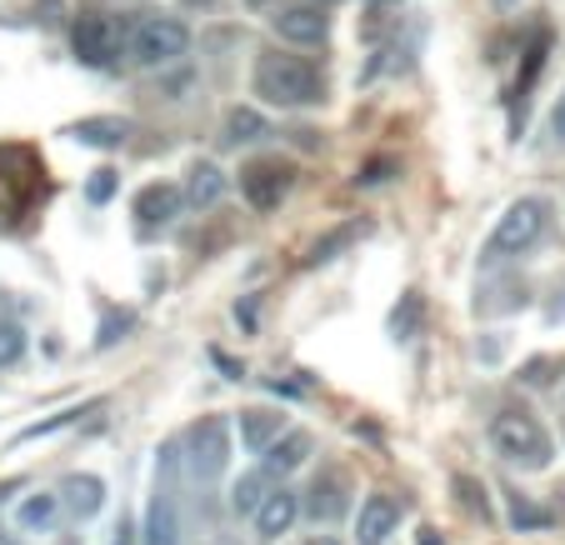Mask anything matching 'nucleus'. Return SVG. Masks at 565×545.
Returning <instances> with one entry per match:
<instances>
[{
  "mask_svg": "<svg viewBox=\"0 0 565 545\" xmlns=\"http://www.w3.org/2000/svg\"><path fill=\"white\" fill-rule=\"evenodd\" d=\"M420 321H426V296H420V290H406V296H401V306L391 310V335H395V341H416Z\"/></svg>",
  "mask_w": 565,
  "mask_h": 545,
  "instance_id": "obj_20",
  "label": "nucleus"
},
{
  "mask_svg": "<svg viewBox=\"0 0 565 545\" xmlns=\"http://www.w3.org/2000/svg\"><path fill=\"white\" fill-rule=\"evenodd\" d=\"M266 495H270V471L260 466V471H250V475H241V481H235V491H231V511H235V515H256Z\"/></svg>",
  "mask_w": 565,
  "mask_h": 545,
  "instance_id": "obj_21",
  "label": "nucleus"
},
{
  "mask_svg": "<svg viewBox=\"0 0 565 545\" xmlns=\"http://www.w3.org/2000/svg\"><path fill=\"white\" fill-rule=\"evenodd\" d=\"M395 525H401V505H395V495H365L361 501V515H355V541L361 545H385L395 535Z\"/></svg>",
  "mask_w": 565,
  "mask_h": 545,
  "instance_id": "obj_12",
  "label": "nucleus"
},
{
  "mask_svg": "<svg viewBox=\"0 0 565 545\" xmlns=\"http://www.w3.org/2000/svg\"><path fill=\"white\" fill-rule=\"evenodd\" d=\"M110 195H116V171H106V165H100V171H90V181H86V201L90 205H106Z\"/></svg>",
  "mask_w": 565,
  "mask_h": 545,
  "instance_id": "obj_28",
  "label": "nucleus"
},
{
  "mask_svg": "<svg viewBox=\"0 0 565 545\" xmlns=\"http://www.w3.org/2000/svg\"><path fill=\"white\" fill-rule=\"evenodd\" d=\"M306 515L310 521H320V525H331V521H341L345 511H351V481H345L341 471H320L316 475V485L306 491Z\"/></svg>",
  "mask_w": 565,
  "mask_h": 545,
  "instance_id": "obj_11",
  "label": "nucleus"
},
{
  "mask_svg": "<svg viewBox=\"0 0 565 545\" xmlns=\"http://www.w3.org/2000/svg\"><path fill=\"white\" fill-rule=\"evenodd\" d=\"M270 126L256 116V110H231L225 116V146H250V140H266Z\"/></svg>",
  "mask_w": 565,
  "mask_h": 545,
  "instance_id": "obj_22",
  "label": "nucleus"
},
{
  "mask_svg": "<svg viewBox=\"0 0 565 545\" xmlns=\"http://www.w3.org/2000/svg\"><path fill=\"white\" fill-rule=\"evenodd\" d=\"M391 175H395V161L381 156V161H371L361 175H355V185H381V181H391Z\"/></svg>",
  "mask_w": 565,
  "mask_h": 545,
  "instance_id": "obj_30",
  "label": "nucleus"
},
{
  "mask_svg": "<svg viewBox=\"0 0 565 545\" xmlns=\"http://www.w3.org/2000/svg\"><path fill=\"white\" fill-rule=\"evenodd\" d=\"M511 525H515V531H551V525H555V511L535 505L531 495H515V501H511Z\"/></svg>",
  "mask_w": 565,
  "mask_h": 545,
  "instance_id": "obj_24",
  "label": "nucleus"
},
{
  "mask_svg": "<svg viewBox=\"0 0 565 545\" xmlns=\"http://www.w3.org/2000/svg\"><path fill=\"white\" fill-rule=\"evenodd\" d=\"M551 136L561 140V146H565V96L555 100V110H551Z\"/></svg>",
  "mask_w": 565,
  "mask_h": 545,
  "instance_id": "obj_32",
  "label": "nucleus"
},
{
  "mask_svg": "<svg viewBox=\"0 0 565 545\" xmlns=\"http://www.w3.org/2000/svg\"><path fill=\"white\" fill-rule=\"evenodd\" d=\"M81 146H96V150H120L130 140V120L126 116H90L71 130Z\"/></svg>",
  "mask_w": 565,
  "mask_h": 545,
  "instance_id": "obj_16",
  "label": "nucleus"
},
{
  "mask_svg": "<svg viewBox=\"0 0 565 545\" xmlns=\"http://www.w3.org/2000/svg\"><path fill=\"white\" fill-rule=\"evenodd\" d=\"M191 6H195V0H191ZM201 6H215V0H201Z\"/></svg>",
  "mask_w": 565,
  "mask_h": 545,
  "instance_id": "obj_41",
  "label": "nucleus"
},
{
  "mask_svg": "<svg viewBox=\"0 0 565 545\" xmlns=\"http://www.w3.org/2000/svg\"><path fill=\"white\" fill-rule=\"evenodd\" d=\"M270 25H276V35L280 41H290V45H320L326 35H331V15H326V6H316V0H290V6H276Z\"/></svg>",
  "mask_w": 565,
  "mask_h": 545,
  "instance_id": "obj_9",
  "label": "nucleus"
},
{
  "mask_svg": "<svg viewBox=\"0 0 565 545\" xmlns=\"http://www.w3.org/2000/svg\"><path fill=\"white\" fill-rule=\"evenodd\" d=\"M416 545H446V541H440L436 525H420V531H416Z\"/></svg>",
  "mask_w": 565,
  "mask_h": 545,
  "instance_id": "obj_33",
  "label": "nucleus"
},
{
  "mask_svg": "<svg viewBox=\"0 0 565 545\" xmlns=\"http://www.w3.org/2000/svg\"><path fill=\"white\" fill-rule=\"evenodd\" d=\"M280 426H286V420H280L276 410H241V446H246L250 456H266V446L280 436Z\"/></svg>",
  "mask_w": 565,
  "mask_h": 545,
  "instance_id": "obj_19",
  "label": "nucleus"
},
{
  "mask_svg": "<svg viewBox=\"0 0 565 545\" xmlns=\"http://www.w3.org/2000/svg\"><path fill=\"white\" fill-rule=\"evenodd\" d=\"M361 236H365V221H345V225H335V231H326V236H320L316 246L306 250V266H331V260H341Z\"/></svg>",
  "mask_w": 565,
  "mask_h": 545,
  "instance_id": "obj_17",
  "label": "nucleus"
},
{
  "mask_svg": "<svg viewBox=\"0 0 565 545\" xmlns=\"http://www.w3.org/2000/svg\"><path fill=\"white\" fill-rule=\"evenodd\" d=\"M61 495H31V501L21 505V525L25 531H51L55 515H61Z\"/></svg>",
  "mask_w": 565,
  "mask_h": 545,
  "instance_id": "obj_23",
  "label": "nucleus"
},
{
  "mask_svg": "<svg viewBox=\"0 0 565 545\" xmlns=\"http://www.w3.org/2000/svg\"><path fill=\"white\" fill-rule=\"evenodd\" d=\"M551 321H565V286H555V306H551Z\"/></svg>",
  "mask_w": 565,
  "mask_h": 545,
  "instance_id": "obj_35",
  "label": "nucleus"
},
{
  "mask_svg": "<svg viewBox=\"0 0 565 545\" xmlns=\"http://www.w3.org/2000/svg\"><path fill=\"white\" fill-rule=\"evenodd\" d=\"M181 446L156 450V491L146 505V525H140V545H181Z\"/></svg>",
  "mask_w": 565,
  "mask_h": 545,
  "instance_id": "obj_2",
  "label": "nucleus"
},
{
  "mask_svg": "<svg viewBox=\"0 0 565 545\" xmlns=\"http://www.w3.org/2000/svg\"><path fill=\"white\" fill-rule=\"evenodd\" d=\"M256 96L280 110H306V106L326 100V81H320V71L310 61H300V55L266 51L256 61Z\"/></svg>",
  "mask_w": 565,
  "mask_h": 545,
  "instance_id": "obj_1",
  "label": "nucleus"
},
{
  "mask_svg": "<svg viewBox=\"0 0 565 545\" xmlns=\"http://www.w3.org/2000/svg\"><path fill=\"white\" fill-rule=\"evenodd\" d=\"M555 495H561V505H555V521H565V485H561Z\"/></svg>",
  "mask_w": 565,
  "mask_h": 545,
  "instance_id": "obj_38",
  "label": "nucleus"
},
{
  "mask_svg": "<svg viewBox=\"0 0 565 545\" xmlns=\"http://www.w3.org/2000/svg\"><path fill=\"white\" fill-rule=\"evenodd\" d=\"M25 355V331L15 321H0V365H15Z\"/></svg>",
  "mask_w": 565,
  "mask_h": 545,
  "instance_id": "obj_27",
  "label": "nucleus"
},
{
  "mask_svg": "<svg viewBox=\"0 0 565 545\" xmlns=\"http://www.w3.org/2000/svg\"><path fill=\"white\" fill-rule=\"evenodd\" d=\"M185 51H191V31H185V21H175V15H140L136 31H130V55H136V65H146V71H166V65H175Z\"/></svg>",
  "mask_w": 565,
  "mask_h": 545,
  "instance_id": "obj_5",
  "label": "nucleus"
},
{
  "mask_svg": "<svg viewBox=\"0 0 565 545\" xmlns=\"http://www.w3.org/2000/svg\"><path fill=\"white\" fill-rule=\"evenodd\" d=\"M61 501L75 521H90V515H100V505H106V481H100V475H65Z\"/></svg>",
  "mask_w": 565,
  "mask_h": 545,
  "instance_id": "obj_15",
  "label": "nucleus"
},
{
  "mask_svg": "<svg viewBox=\"0 0 565 545\" xmlns=\"http://www.w3.org/2000/svg\"><path fill=\"white\" fill-rule=\"evenodd\" d=\"M456 495L466 511H476L480 521H491V501H486V485H476L470 475H456Z\"/></svg>",
  "mask_w": 565,
  "mask_h": 545,
  "instance_id": "obj_26",
  "label": "nucleus"
},
{
  "mask_svg": "<svg viewBox=\"0 0 565 545\" xmlns=\"http://www.w3.org/2000/svg\"><path fill=\"white\" fill-rule=\"evenodd\" d=\"M250 11H270V6H276V0H246Z\"/></svg>",
  "mask_w": 565,
  "mask_h": 545,
  "instance_id": "obj_37",
  "label": "nucleus"
},
{
  "mask_svg": "<svg viewBox=\"0 0 565 545\" xmlns=\"http://www.w3.org/2000/svg\"><path fill=\"white\" fill-rule=\"evenodd\" d=\"M225 195V175H221V165H211V161H195L191 171H185V201L195 205V211H211L215 201Z\"/></svg>",
  "mask_w": 565,
  "mask_h": 545,
  "instance_id": "obj_18",
  "label": "nucleus"
},
{
  "mask_svg": "<svg viewBox=\"0 0 565 545\" xmlns=\"http://www.w3.org/2000/svg\"><path fill=\"white\" fill-rule=\"evenodd\" d=\"M310 450H316V440H310V430H286V436H276L266 446V471L270 475H290L300 471L310 460Z\"/></svg>",
  "mask_w": 565,
  "mask_h": 545,
  "instance_id": "obj_14",
  "label": "nucleus"
},
{
  "mask_svg": "<svg viewBox=\"0 0 565 545\" xmlns=\"http://www.w3.org/2000/svg\"><path fill=\"white\" fill-rule=\"evenodd\" d=\"M545 215H551V205L541 201V195H525V201H515L511 211L495 221V231H491V241H486V266H495V260H511V256H521V250H531L535 241H541V231H545Z\"/></svg>",
  "mask_w": 565,
  "mask_h": 545,
  "instance_id": "obj_4",
  "label": "nucleus"
},
{
  "mask_svg": "<svg viewBox=\"0 0 565 545\" xmlns=\"http://www.w3.org/2000/svg\"><path fill=\"white\" fill-rule=\"evenodd\" d=\"M0 545H15V541H11V535H0Z\"/></svg>",
  "mask_w": 565,
  "mask_h": 545,
  "instance_id": "obj_40",
  "label": "nucleus"
},
{
  "mask_svg": "<svg viewBox=\"0 0 565 545\" xmlns=\"http://www.w3.org/2000/svg\"><path fill=\"white\" fill-rule=\"evenodd\" d=\"M551 371H555V361H531L521 381H525V385H551Z\"/></svg>",
  "mask_w": 565,
  "mask_h": 545,
  "instance_id": "obj_31",
  "label": "nucleus"
},
{
  "mask_svg": "<svg viewBox=\"0 0 565 545\" xmlns=\"http://www.w3.org/2000/svg\"><path fill=\"white\" fill-rule=\"evenodd\" d=\"M545 45H551V35L535 31L531 51H525V71H521V81H515V96H521V100H525V90L535 86V75H541V65H545Z\"/></svg>",
  "mask_w": 565,
  "mask_h": 545,
  "instance_id": "obj_25",
  "label": "nucleus"
},
{
  "mask_svg": "<svg viewBox=\"0 0 565 545\" xmlns=\"http://www.w3.org/2000/svg\"><path fill=\"white\" fill-rule=\"evenodd\" d=\"M130 325H136V316H130V310H110L106 325H100V341H96V345H116L120 335L130 331Z\"/></svg>",
  "mask_w": 565,
  "mask_h": 545,
  "instance_id": "obj_29",
  "label": "nucleus"
},
{
  "mask_svg": "<svg viewBox=\"0 0 565 545\" xmlns=\"http://www.w3.org/2000/svg\"><path fill=\"white\" fill-rule=\"evenodd\" d=\"M300 511H306V505H300V495L280 485V491H270L266 501H260V511H256V535H260V541H280V535L296 525Z\"/></svg>",
  "mask_w": 565,
  "mask_h": 545,
  "instance_id": "obj_13",
  "label": "nucleus"
},
{
  "mask_svg": "<svg viewBox=\"0 0 565 545\" xmlns=\"http://www.w3.org/2000/svg\"><path fill=\"white\" fill-rule=\"evenodd\" d=\"M310 545H341V541H335V535H316V541H310Z\"/></svg>",
  "mask_w": 565,
  "mask_h": 545,
  "instance_id": "obj_39",
  "label": "nucleus"
},
{
  "mask_svg": "<svg viewBox=\"0 0 565 545\" xmlns=\"http://www.w3.org/2000/svg\"><path fill=\"white\" fill-rule=\"evenodd\" d=\"M491 450L505 466H521V471H545L551 466V436L525 410H501L491 420Z\"/></svg>",
  "mask_w": 565,
  "mask_h": 545,
  "instance_id": "obj_3",
  "label": "nucleus"
},
{
  "mask_svg": "<svg viewBox=\"0 0 565 545\" xmlns=\"http://www.w3.org/2000/svg\"><path fill=\"white\" fill-rule=\"evenodd\" d=\"M185 191L181 185H171V181H156V185H146V191L136 195V205H130V215H136V225L140 231H156V225H171L175 215L185 211Z\"/></svg>",
  "mask_w": 565,
  "mask_h": 545,
  "instance_id": "obj_10",
  "label": "nucleus"
},
{
  "mask_svg": "<svg viewBox=\"0 0 565 545\" xmlns=\"http://www.w3.org/2000/svg\"><path fill=\"white\" fill-rule=\"evenodd\" d=\"M110 545H136V531H130V525L120 521V525H116V541H110Z\"/></svg>",
  "mask_w": 565,
  "mask_h": 545,
  "instance_id": "obj_36",
  "label": "nucleus"
},
{
  "mask_svg": "<svg viewBox=\"0 0 565 545\" xmlns=\"http://www.w3.org/2000/svg\"><path fill=\"white\" fill-rule=\"evenodd\" d=\"M71 51H75V61L90 65V71H110V65L120 61V51H130V41L110 15H81L71 31Z\"/></svg>",
  "mask_w": 565,
  "mask_h": 545,
  "instance_id": "obj_6",
  "label": "nucleus"
},
{
  "mask_svg": "<svg viewBox=\"0 0 565 545\" xmlns=\"http://www.w3.org/2000/svg\"><path fill=\"white\" fill-rule=\"evenodd\" d=\"M185 450H191V475L195 481H215V475L231 466V420L225 416H201L185 436Z\"/></svg>",
  "mask_w": 565,
  "mask_h": 545,
  "instance_id": "obj_7",
  "label": "nucleus"
},
{
  "mask_svg": "<svg viewBox=\"0 0 565 545\" xmlns=\"http://www.w3.org/2000/svg\"><path fill=\"white\" fill-rule=\"evenodd\" d=\"M290 185H296V171H290V161H280V156H260V161L241 165V195L250 201V211H276L280 201L290 195Z\"/></svg>",
  "mask_w": 565,
  "mask_h": 545,
  "instance_id": "obj_8",
  "label": "nucleus"
},
{
  "mask_svg": "<svg viewBox=\"0 0 565 545\" xmlns=\"http://www.w3.org/2000/svg\"><path fill=\"white\" fill-rule=\"evenodd\" d=\"M395 6H401V0H365V11L371 15H385V11H395Z\"/></svg>",
  "mask_w": 565,
  "mask_h": 545,
  "instance_id": "obj_34",
  "label": "nucleus"
}]
</instances>
